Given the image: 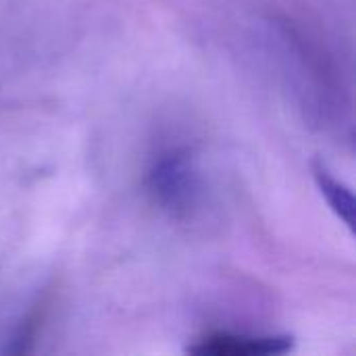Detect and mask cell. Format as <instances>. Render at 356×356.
Instances as JSON below:
<instances>
[{
	"mask_svg": "<svg viewBox=\"0 0 356 356\" xmlns=\"http://www.w3.org/2000/svg\"><path fill=\"white\" fill-rule=\"evenodd\" d=\"M144 184L152 202L171 217H190L200 204V171L192 148L186 144L161 148L150 159Z\"/></svg>",
	"mask_w": 356,
	"mask_h": 356,
	"instance_id": "cell-1",
	"label": "cell"
},
{
	"mask_svg": "<svg viewBox=\"0 0 356 356\" xmlns=\"http://www.w3.org/2000/svg\"><path fill=\"white\" fill-rule=\"evenodd\" d=\"M315 173V181L321 190V194L325 196L327 204L332 207V211L338 215V219L353 229V223H355V200H353V194L350 190L338 181L323 165H315L313 169Z\"/></svg>",
	"mask_w": 356,
	"mask_h": 356,
	"instance_id": "cell-3",
	"label": "cell"
},
{
	"mask_svg": "<svg viewBox=\"0 0 356 356\" xmlns=\"http://www.w3.org/2000/svg\"><path fill=\"white\" fill-rule=\"evenodd\" d=\"M294 346L288 336H248L232 332H213L188 348L198 356H269L286 355Z\"/></svg>",
	"mask_w": 356,
	"mask_h": 356,
	"instance_id": "cell-2",
	"label": "cell"
},
{
	"mask_svg": "<svg viewBox=\"0 0 356 356\" xmlns=\"http://www.w3.org/2000/svg\"><path fill=\"white\" fill-rule=\"evenodd\" d=\"M48 309H50V300L46 296L38 305H33L31 311L19 323L17 332L10 338V344L4 348V353H8V355H27V353H31L33 344L38 342V336L42 332V325H44V321L48 317Z\"/></svg>",
	"mask_w": 356,
	"mask_h": 356,
	"instance_id": "cell-4",
	"label": "cell"
}]
</instances>
